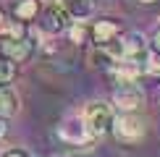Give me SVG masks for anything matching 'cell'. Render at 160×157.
Listing matches in <instances>:
<instances>
[{"label": "cell", "instance_id": "12", "mask_svg": "<svg viewBox=\"0 0 160 157\" xmlns=\"http://www.w3.org/2000/svg\"><path fill=\"white\" fill-rule=\"evenodd\" d=\"M68 37H71V42L74 45H89L92 42V24H87V21H74L68 26Z\"/></svg>", "mask_w": 160, "mask_h": 157}, {"label": "cell", "instance_id": "13", "mask_svg": "<svg viewBox=\"0 0 160 157\" xmlns=\"http://www.w3.org/2000/svg\"><path fill=\"white\" fill-rule=\"evenodd\" d=\"M16 65L8 55H5L3 50H0V87L3 84H13V78H16Z\"/></svg>", "mask_w": 160, "mask_h": 157}, {"label": "cell", "instance_id": "10", "mask_svg": "<svg viewBox=\"0 0 160 157\" xmlns=\"http://www.w3.org/2000/svg\"><path fill=\"white\" fill-rule=\"evenodd\" d=\"M18 110H21V97H18V92L13 89L11 84H3V87H0V115L13 118V115H18Z\"/></svg>", "mask_w": 160, "mask_h": 157}, {"label": "cell", "instance_id": "20", "mask_svg": "<svg viewBox=\"0 0 160 157\" xmlns=\"http://www.w3.org/2000/svg\"><path fill=\"white\" fill-rule=\"evenodd\" d=\"M55 157H71V155H55Z\"/></svg>", "mask_w": 160, "mask_h": 157}, {"label": "cell", "instance_id": "9", "mask_svg": "<svg viewBox=\"0 0 160 157\" xmlns=\"http://www.w3.org/2000/svg\"><path fill=\"white\" fill-rule=\"evenodd\" d=\"M74 21H89L97 13V0H61Z\"/></svg>", "mask_w": 160, "mask_h": 157}, {"label": "cell", "instance_id": "18", "mask_svg": "<svg viewBox=\"0 0 160 157\" xmlns=\"http://www.w3.org/2000/svg\"><path fill=\"white\" fill-rule=\"evenodd\" d=\"M150 45H152L155 50H160V29L155 31V37H152V42H150Z\"/></svg>", "mask_w": 160, "mask_h": 157}, {"label": "cell", "instance_id": "1", "mask_svg": "<svg viewBox=\"0 0 160 157\" xmlns=\"http://www.w3.org/2000/svg\"><path fill=\"white\" fill-rule=\"evenodd\" d=\"M82 115H84V121H87V126H89V131H92L95 139L113 134V121H116L113 105L102 102V100H92V102H87V107H84Z\"/></svg>", "mask_w": 160, "mask_h": 157}, {"label": "cell", "instance_id": "7", "mask_svg": "<svg viewBox=\"0 0 160 157\" xmlns=\"http://www.w3.org/2000/svg\"><path fill=\"white\" fill-rule=\"evenodd\" d=\"M0 50L11 58L13 63H26L34 52V45L26 37H3L0 39Z\"/></svg>", "mask_w": 160, "mask_h": 157}, {"label": "cell", "instance_id": "5", "mask_svg": "<svg viewBox=\"0 0 160 157\" xmlns=\"http://www.w3.org/2000/svg\"><path fill=\"white\" fill-rule=\"evenodd\" d=\"M144 121L134 113H118L113 121V136L121 144H139L144 139Z\"/></svg>", "mask_w": 160, "mask_h": 157}, {"label": "cell", "instance_id": "15", "mask_svg": "<svg viewBox=\"0 0 160 157\" xmlns=\"http://www.w3.org/2000/svg\"><path fill=\"white\" fill-rule=\"evenodd\" d=\"M0 157H34V155L29 149H24V147H8V149L0 152Z\"/></svg>", "mask_w": 160, "mask_h": 157}, {"label": "cell", "instance_id": "16", "mask_svg": "<svg viewBox=\"0 0 160 157\" xmlns=\"http://www.w3.org/2000/svg\"><path fill=\"white\" fill-rule=\"evenodd\" d=\"M5 136H8V118L0 115V141H3Z\"/></svg>", "mask_w": 160, "mask_h": 157}, {"label": "cell", "instance_id": "2", "mask_svg": "<svg viewBox=\"0 0 160 157\" xmlns=\"http://www.w3.org/2000/svg\"><path fill=\"white\" fill-rule=\"evenodd\" d=\"M74 24V18L68 16V11L63 8L61 0L55 3H48L42 8V16H39V34H48V37H61L68 31V26Z\"/></svg>", "mask_w": 160, "mask_h": 157}, {"label": "cell", "instance_id": "14", "mask_svg": "<svg viewBox=\"0 0 160 157\" xmlns=\"http://www.w3.org/2000/svg\"><path fill=\"white\" fill-rule=\"evenodd\" d=\"M147 74L160 78V50H155V47H152L150 55H147Z\"/></svg>", "mask_w": 160, "mask_h": 157}, {"label": "cell", "instance_id": "6", "mask_svg": "<svg viewBox=\"0 0 160 157\" xmlns=\"http://www.w3.org/2000/svg\"><path fill=\"white\" fill-rule=\"evenodd\" d=\"M152 45L147 42V37L142 31H126L123 34V58H131V60H142L147 63V55H150Z\"/></svg>", "mask_w": 160, "mask_h": 157}, {"label": "cell", "instance_id": "17", "mask_svg": "<svg viewBox=\"0 0 160 157\" xmlns=\"http://www.w3.org/2000/svg\"><path fill=\"white\" fill-rule=\"evenodd\" d=\"M5 26H8V18H5V13L0 11V34H3V31H5Z\"/></svg>", "mask_w": 160, "mask_h": 157}, {"label": "cell", "instance_id": "3", "mask_svg": "<svg viewBox=\"0 0 160 157\" xmlns=\"http://www.w3.org/2000/svg\"><path fill=\"white\" fill-rule=\"evenodd\" d=\"M58 139L63 144H71V147H87L95 136H92L89 126H87L84 115H66L58 123Z\"/></svg>", "mask_w": 160, "mask_h": 157}, {"label": "cell", "instance_id": "4", "mask_svg": "<svg viewBox=\"0 0 160 157\" xmlns=\"http://www.w3.org/2000/svg\"><path fill=\"white\" fill-rule=\"evenodd\" d=\"M113 105L118 113H137L144 105V89L137 81H116L113 87Z\"/></svg>", "mask_w": 160, "mask_h": 157}, {"label": "cell", "instance_id": "11", "mask_svg": "<svg viewBox=\"0 0 160 157\" xmlns=\"http://www.w3.org/2000/svg\"><path fill=\"white\" fill-rule=\"evenodd\" d=\"M39 3H42V0H18L16 8H13V16H16L18 21H24V24L34 21L37 13H39V8H42Z\"/></svg>", "mask_w": 160, "mask_h": 157}, {"label": "cell", "instance_id": "19", "mask_svg": "<svg viewBox=\"0 0 160 157\" xmlns=\"http://www.w3.org/2000/svg\"><path fill=\"white\" fill-rule=\"evenodd\" d=\"M139 3H147V5H150V3H155V0H139Z\"/></svg>", "mask_w": 160, "mask_h": 157}, {"label": "cell", "instance_id": "8", "mask_svg": "<svg viewBox=\"0 0 160 157\" xmlns=\"http://www.w3.org/2000/svg\"><path fill=\"white\" fill-rule=\"evenodd\" d=\"M116 37H121V26L113 18H100V21L92 24V45L95 47H102V45L113 42Z\"/></svg>", "mask_w": 160, "mask_h": 157}]
</instances>
